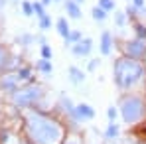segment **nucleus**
<instances>
[{"instance_id": "f257e3e1", "label": "nucleus", "mask_w": 146, "mask_h": 144, "mask_svg": "<svg viewBox=\"0 0 146 144\" xmlns=\"http://www.w3.org/2000/svg\"><path fill=\"white\" fill-rule=\"evenodd\" d=\"M24 138L30 144H63L65 126L63 122L40 109H26L22 115Z\"/></svg>"}, {"instance_id": "f03ea898", "label": "nucleus", "mask_w": 146, "mask_h": 144, "mask_svg": "<svg viewBox=\"0 0 146 144\" xmlns=\"http://www.w3.org/2000/svg\"><path fill=\"white\" fill-rule=\"evenodd\" d=\"M144 77H146V65L142 61H134V59H128L124 55H121L115 61L113 81L121 93H130Z\"/></svg>"}, {"instance_id": "7ed1b4c3", "label": "nucleus", "mask_w": 146, "mask_h": 144, "mask_svg": "<svg viewBox=\"0 0 146 144\" xmlns=\"http://www.w3.org/2000/svg\"><path fill=\"white\" fill-rule=\"evenodd\" d=\"M119 113L126 126H136L146 119V99L138 93H122L119 99Z\"/></svg>"}, {"instance_id": "20e7f679", "label": "nucleus", "mask_w": 146, "mask_h": 144, "mask_svg": "<svg viewBox=\"0 0 146 144\" xmlns=\"http://www.w3.org/2000/svg\"><path fill=\"white\" fill-rule=\"evenodd\" d=\"M46 87L44 83H32V85H22L14 95L10 97L12 105L18 109H40V101H44Z\"/></svg>"}, {"instance_id": "39448f33", "label": "nucleus", "mask_w": 146, "mask_h": 144, "mask_svg": "<svg viewBox=\"0 0 146 144\" xmlns=\"http://www.w3.org/2000/svg\"><path fill=\"white\" fill-rule=\"evenodd\" d=\"M121 51H122L124 57L144 63V59H146V42L144 40H138V38L124 40V42L121 44Z\"/></svg>"}, {"instance_id": "423d86ee", "label": "nucleus", "mask_w": 146, "mask_h": 144, "mask_svg": "<svg viewBox=\"0 0 146 144\" xmlns=\"http://www.w3.org/2000/svg\"><path fill=\"white\" fill-rule=\"evenodd\" d=\"M20 87L22 85H20V79H18L16 71H8V73H4V75H0V93L12 97Z\"/></svg>"}, {"instance_id": "0eeeda50", "label": "nucleus", "mask_w": 146, "mask_h": 144, "mask_svg": "<svg viewBox=\"0 0 146 144\" xmlns=\"http://www.w3.org/2000/svg\"><path fill=\"white\" fill-rule=\"evenodd\" d=\"M75 115H77L79 122L93 120L95 119V109H93L89 103H77V105H75Z\"/></svg>"}, {"instance_id": "6e6552de", "label": "nucleus", "mask_w": 146, "mask_h": 144, "mask_svg": "<svg viewBox=\"0 0 146 144\" xmlns=\"http://www.w3.org/2000/svg\"><path fill=\"white\" fill-rule=\"evenodd\" d=\"M91 49H93V40L91 38H83L79 44L71 46V53L75 57H87L91 53Z\"/></svg>"}, {"instance_id": "1a4fd4ad", "label": "nucleus", "mask_w": 146, "mask_h": 144, "mask_svg": "<svg viewBox=\"0 0 146 144\" xmlns=\"http://www.w3.org/2000/svg\"><path fill=\"white\" fill-rule=\"evenodd\" d=\"M113 46H115L113 34L105 30V32L101 34V42H99V49H101V55H111V51H113Z\"/></svg>"}, {"instance_id": "9d476101", "label": "nucleus", "mask_w": 146, "mask_h": 144, "mask_svg": "<svg viewBox=\"0 0 146 144\" xmlns=\"http://www.w3.org/2000/svg\"><path fill=\"white\" fill-rule=\"evenodd\" d=\"M10 61H14V57L0 46V75H4V73H8L10 69H14ZM14 71H16V69H14Z\"/></svg>"}, {"instance_id": "9b49d317", "label": "nucleus", "mask_w": 146, "mask_h": 144, "mask_svg": "<svg viewBox=\"0 0 146 144\" xmlns=\"http://www.w3.org/2000/svg\"><path fill=\"white\" fill-rule=\"evenodd\" d=\"M67 77H69V81H71L73 85H81V83L85 81V71L79 69L77 65H69V69H67Z\"/></svg>"}, {"instance_id": "f8f14e48", "label": "nucleus", "mask_w": 146, "mask_h": 144, "mask_svg": "<svg viewBox=\"0 0 146 144\" xmlns=\"http://www.w3.org/2000/svg\"><path fill=\"white\" fill-rule=\"evenodd\" d=\"M63 8H65V12H67V16H69L71 20H79V18L83 16V12H81V6H79L77 2H73V0H67Z\"/></svg>"}, {"instance_id": "ddd939ff", "label": "nucleus", "mask_w": 146, "mask_h": 144, "mask_svg": "<svg viewBox=\"0 0 146 144\" xmlns=\"http://www.w3.org/2000/svg\"><path fill=\"white\" fill-rule=\"evenodd\" d=\"M121 136V126L117 122H109V126L105 128V138L107 140H117Z\"/></svg>"}, {"instance_id": "4468645a", "label": "nucleus", "mask_w": 146, "mask_h": 144, "mask_svg": "<svg viewBox=\"0 0 146 144\" xmlns=\"http://www.w3.org/2000/svg\"><path fill=\"white\" fill-rule=\"evenodd\" d=\"M55 30H57V34H59L63 40H65V38L69 36V32H71L67 18H57V22H55Z\"/></svg>"}, {"instance_id": "2eb2a0df", "label": "nucleus", "mask_w": 146, "mask_h": 144, "mask_svg": "<svg viewBox=\"0 0 146 144\" xmlns=\"http://www.w3.org/2000/svg\"><path fill=\"white\" fill-rule=\"evenodd\" d=\"M81 40H83V34H81L79 30H71V32H69V36L63 40V46H65V48H69V46H75V44H79Z\"/></svg>"}, {"instance_id": "dca6fc26", "label": "nucleus", "mask_w": 146, "mask_h": 144, "mask_svg": "<svg viewBox=\"0 0 146 144\" xmlns=\"http://www.w3.org/2000/svg\"><path fill=\"white\" fill-rule=\"evenodd\" d=\"M16 75H18L20 83L32 81V67H30V65H20V67L16 69Z\"/></svg>"}, {"instance_id": "f3484780", "label": "nucleus", "mask_w": 146, "mask_h": 144, "mask_svg": "<svg viewBox=\"0 0 146 144\" xmlns=\"http://www.w3.org/2000/svg\"><path fill=\"white\" fill-rule=\"evenodd\" d=\"M132 30H134V38L144 40V42H146V24H144V22L134 20V22H132Z\"/></svg>"}, {"instance_id": "a211bd4d", "label": "nucleus", "mask_w": 146, "mask_h": 144, "mask_svg": "<svg viewBox=\"0 0 146 144\" xmlns=\"http://www.w3.org/2000/svg\"><path fill=\"white\" fill-rule=\"evenodd\" d=\"M36 69L40 73H44V75H49V73L53 71V63L51 61H48V59H38V63H36Z\"/></svg>"}, {"instance_id": "6ab92c4d", "label": "nucleus", "mask_w": 146, "mask_h": 144, "mask_svg": "<svg viewBox=\"0 0 146 144\" xmlns=\"http://www.w3.org/2000/svg\"><path fill=\"white\" fill-rule=\"evenodd\" d=\"M91 16H93V20H95L97 24H103V22L107 20V12H105L101 6H93V8H91Z\"/></svg>"}, {"instance_id": "aec40b11", "label": "nucleus", "mask_w": 146, "mask_h": 144, "mask_svg": "<svg viewBox=\"0 0 146 144\" xmlns=\"http://www.w3.org/2000/svg\"><path fill=\"white\" fill-rule=\"evenodd\" d=\"M36 42V38L32 36V34H22V36H18L16 38V44H20V46H30V44H34Z\"/></svg>"}, {"instance_id": "412c9836", "label": "nucleus", "mask_w": 146, "mask_h": 144, "mask_svg": "<svg viewBox=\"0 0 146 144\" xmlns=\"http://www.w3.org/2000/svg\"><path fill=\"white\" fill-rule=\"evenodd\" d=\"M63 144H83V136L77 134V132H69V134L65 136Z\"/></svg>"}, {"instance_id": "4be33fe9", "label": "nucleus", "mask_w": 146, "mask_h": 144, "mask_svg": "<svg viewBox=\"0 0 146 144\" xmlns=\"http://www.w3.org/2000/svg\"><path fill=\"white\" fill-rule=\"evenodd\" d=\"M126 18H128V16H126L124 10H117V12H115V24L119 26V28L126 26Z\"/></svg>"}, {"instance_id": "5701e85b", "label": "nucleus", "mask_w": 146, "mask_h": 144, "mask_svg": "<svg viewBox=\"0 0 146 144\" xmlns=\"http://www.w3.org/2000/svg\"><path fill=\"white\" fill-rule=\"evenodd\" d=\"M121 117V113H119V109L115 107V105H111L109 109H107V119H109V122H117V119Z\"/></svg>"}, {"instance_id": "b1692460", "label": "nucleus", "mask_w": 146, "mask_h": 144, "mask_svg": "<svg viewBox=\"0 0 146 144\" xmlns=\"http://www.w3.org/2000/svg\"><path fill=\"white\" fill-rule=\"evenodd\" d=\"M40 55H42V59L51 61V57H53V49H51V46H49V44L42 46V48H40Z\"/></svg>"}, {"instance_id": "393cba45", "label": "nucleus", "mask_w": 146, "mask_h": 144, "mask_svg": "<svg viewBox=\"0 0 146 144\" xmlns=\"http://www.w3.org/2000/svg\"><path fill=\"white\" fill-rule=\"evenodd\" d=\"M97 6H101L105 12H111V10H115V8H117V2H115V0H99Z\"/></svg>"}, {"instance_id": "a878e982", "label": "nucleus", "mask_w": 146, "mask_h": 144, "mask_svg": "<svg viewBox=\"0 0 146 144\" xmlns=\"http://www.w3.org/2000/svg\"><path fill=\"white\" fill-rule=\"evenodd\" d=\"M32 4H34V14L38 16V20L44 18V16H46V6H44L40 0H38V2H32Z\"/></svg>"}, {"instance_id": "bb28decb", "label": "nucleus", "mask_w": 146, "mask_h": 144, "mask_svg": "<svg viewBox=\"0 0 146 144\" xmlns=\"http://www.w3.org/2000/svg\"><path fill=\"white\" fill-rule=\"evenodd\" d=\"M38 22H40L38 26H40V30H42V32H46V30H49V28H51V18H49L48 14H46L44 18H40Z\"/></svg>"}, {"instance_id": "cd10ccee", "label": "nucleus", "mask_w": 146, "mask_h": 144, "mask_svg": "<svg viewBox=\"0 0 146 144\" xmlns=\"http://www.w3.org/2000/svg\"><path fill=\"white\" fill-rule=\"evenodd\" d=\"M22 14H24V16H32V14H34V4H32L30 0H24V2H22Z\"/></svg>"}, {"instance_id": "c85d7f7f", "label": "nucleus", "mask_w": 146, "mask_h": 144, "mask_svg": "<svg viewBox=\"0 0 146 144\" xmlns=\"http://www.w3.org/2000/svg\"><path fill=\"white\" fill-rule=\"evenodd\" d=\"M99 65H101V59H99V57L91 59V61L87 63V71H89V73H95V71L99 69Z\"/></svg>"}, {"instance_id": "c756f323", "label": "nucleus", "mask_w": 146, "mask_h": 144, "mask_svg": "<svg viewBox=\"0 0 146 144\" xmlns=\"http://www.w3.org/2000/svg\"><path fill=\"white\" fill-rule=\"evenodd\" d=\"M16 144H30V142H28V140H26L24 136H20V138H18V140H16Z\"/></svg>"}, {"instance_id": "7c9ffc66", "label": "nucleus", "mask_w": 146, "mask_h": 144, "mask_svg": "<svg viewBox=\"0 0 146 144\" xmlns=\"http://www.w3.org/2000/svg\"><path fill=\"white\" fill-rule=\"evenodd\" d=\"M130 144H146V140H130Z\"/></svg>"}, {"instance_id": "2f4dec72", "label": "nucleus", "mask_w": 146, "mask_h": 144, "mask_svg": "<svg viewBox=\"0 0 146 144\" xmlns=\"http://www.w3.org/2000/svg\"><path fill=\"white\" fill-rule=\"evenodd\" d=\"M40 2H42L44 6H48V4H51V2H53V0H40Z\"/></svg>"}, {"instance_id": "473e14b6", "label": "nucleus", "mask_w": 146, "mask_h": 144, "mask_svg": "<svg viewBox=\"0 0 146 144\" xmlns=\"http://www.w3.org/2000/svg\"><path fill=\"white\" fill-rule=\"evenodd\" d=\"M6 6V0H0V8H4Z\"/></svg>"}, {"instance_id": "72a5a7b5", "label": "nucleus", "mask_w": 146, "mask_h": 144, "mask_svg": "<svg viewBox=\"0 0 146 144\" xmlns=\"http://www.w3.org/2000/svg\"><path fill=\"white\" fill-rule=\"evenodd\" d=\"M73 2H77V4H79V6H81V4H83V2H85V0H73Z\"/></svg>"}, {"instance_id": "f704fd0d", "label": "nucleus", "mask_w": 146, "mask_h": 144, "mask_svg": "<svg viewBox=\"0 0 146 144\" xmlns=\"http://www.w3.org/2000/svg\"><path fill=\"white\" fill-rule=\"evenodd\" d=\"M53 2H59V0H53Z\"/></svg>"}, {"instance_id": "c9c22d12", "label": "nucleus", "mask_w": 146, "mask_h": 144, "mask_svg": "<svg viewBox=\"0 0 146 144\" xmlns=\"http://www.w3.org/2000/svg\"><path fill=\"white\" fill-rule=\"evenodd\" d=\"M128 2H132V0H128Z\"/></svg>"}]
</instances>
